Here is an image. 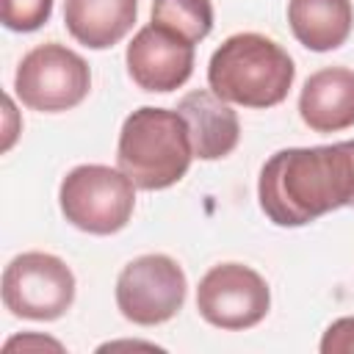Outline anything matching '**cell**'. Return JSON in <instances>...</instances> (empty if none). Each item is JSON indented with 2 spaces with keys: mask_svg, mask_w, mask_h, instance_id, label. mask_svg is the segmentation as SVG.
Masks as SVG:
<instances>
[{
  "mask_svg": "<svg viewBox=\"0 0 354 354\" xmlns=\"http://www.w3.org/2000/svg\"><path fill=\"white\" fill-rule=\"evenodd\" d=\"M257 199L277 227H304L354 207V141L274 152L260 169Z\"/></svg>",
  "mask_w": 354,
  "mask_h": 354,
  "instance_id": "cell-1",
  "label": "cell"
},
{
  "mask_svg": "<svg viewBox=\"0 0 354 354\" xmlns=\"http://www.w3.org/2000/svg\"><path fill=\"white\" fill-rule=\"evenodd\" d=\"M296 77L293 58L263 33H235L210 55L207 83L216 97L243 108L279 105Z\"/></svg>",
  "mask_w": 354,
  "mask_h": 354,
  "instance_id": "cell-2",
  "label": "cell"
},
{
  "mask_svg": "<svg viewBox=\"0 0 354 354\" xmlns=\"http://www.w3.org/2000/svg\"><path fill=\"white\" fill-rule=\"evenodd\" d=\"M194 160L191 130L174 108L144 105L133 111L119 133L116 163L141 191H163L180 183Z\"/></svg>",
  "mask_w": 354,
  "mask_h": 354,
  "instance_id": "cell-3",
  "label": "cell"
},
{
  "mask_svg": "<svg viewBox=\"0 0 354 354\" xmlns=\"http://www.w3.org/2000/svg\"><path fill=\"white\" fill-rule=\"evenodd\" d=\"M58 202L72 227L91 235H113L133 216L136 185L122 169L83 163L61 180Z\"/></svg>",
  "mask_w": 354,
  "mask_h": 354,
  "instance_id": "cell-4",
  "label": "cell"
},
{
  "mask_svg": "<svg viewBox=\"0 0 354 354\" xmlns=\"http://www.w3.org/2000/svg\"><path fill=\"white\" fill-rule=\"evenodd\" d=\"M14 88L22 105L41 113H61L86 100L91 88V69L75 50L47 41L22 55Z\"/></svg>",
  "mask_w": 354,
  "mask_h": 354,
  "instance_id": "cell-5",
  "label": "cell"
},
{
  "mask_svg": "<svg viewBox=\"0 0 354 354\" xmlns=\"http://www.w3.org/2000/svg\"><path fill=\"white\" fill-rule=\"evenodd\" d=\"M75 301L72 268L47 252L17 254L3 271V304L17 318L55 321Z\"/></svg>",
  "mask_w": 354,
  "mask_h": 354,
  "instance_id": "cell-6",
  "label": "cell"
},
{
  "mask_svg": "<svg viewBox=\"0 0 354 354\" xmlns=\"http://www.w3.org/2000/svg\"><path fill=\"white\" fill-rule=\"evenodd\" d=\"M188 293V279L169 254H141L116 277V307L138 326H158L174 318Z\"/></svg>",
  "mask_w": 354,
  "mask_h": 354,
  "instance_id": "cell-7",
  "label": "cell"
},
{
  "mask_svg": "<svg viewBox=\"0 0 354 354\" xmlns=\"http://www.w3.org/2000/svg\"><path fill=\"white\" fill-rule=\"evenodd\" d=\"M271 307L268 282L249 266L221 263L213 266L196 288L199 315L218 329L257 326Z\"/></svg>",
  "mask_w": 354,
  "mask_h": 354,
  "instance_id": "cell-8",
  "label": "cell"
},
{
  "mask_svg": "<svg viewBox=\"0 0 354 354\" xmlns=\"http://www.w3.org/2000/svg\"><path fill=\"white\" fill-rule=\"evenodd\" d=\"M133 83L144 91L169 94L180 88L194 72V44L183 36L149 22L144 25L124 53Z\"/></svg>",
  "mask_w": 354,
  "mask_h": 354,
  "instance_id": "cell-9",
  "label": "cell"
},
{
  "mask_svg": "<svg viewBox=\"0 0 354 354\" xmlns=\"http://www.w3.org/2000/svg\"><path fill=\"white\" fill-rule=\"evenodd\" d=\"M299 116L315 133H337L354 124V69L324 66L299 94Z\"/></svg>",
  "mask_w": 354,
  "mask_h": 354,
  "instance_id": "cell-10",
  "label": "cell"
},
{
  "mask_svg": "<svg viewBox=\"0 0 354 354\" xmlns=\"http://www.w3.org/2000/svg\"><path fill=\"white\" fill-rule=\"evenodd\" d=\"M177 111L188 122L194 158L218 160V158H227L238 147V138H241L238 113L213 91L207 88L188 91L177 102Z\"/></svg>",
  "mask_w": 354,
  "mask_h": 354,
  "instance_id": "cell-11",
  "label": "cell"
},
{
  "mask_svg": "<svg viewBox=\"0 0 354 354\" xmlns=\"http://www.w3.org/2000/svg\"><path fill=\"white\" fill-rule=\"evenodd\" d=\"M138 14V0H64V25L75 41L91 50L119 44Z\"/></svg>",
  "mask_w": 354,
  "mask_h": 354,
  "instance_id": "cell-12",
  "label": "cell"
},
{
  "mask_svg": "<svg viewBox=\"0 0 354 354\" xmlns=\"http://www.w3.org/2000/svg\"><path fill=\"white\" fill-rule=\"evenodd\" d=\"M288 22L299 44L313 53H329L346 44L354 8L351 0H288Z\"/></svg>",
  "mask_w": 354,
  "mask_h": 354,
  "instance_id": "cell-13",
  "label": "cell"
},
{
  "mask_svg": "<svg viewBox=\"0 0 354 354\" xmlns=\"http://www.w3.org/2000/svg\"><path fill=\"white\" fill-rule=\"evenodd\" d=\"M152 22L199 44L213 30L210 0H152Z\"/></svg>",
  "mask_w": 354,
  "mask_h": 354,
  "instance_id": "cell-14",
  "label": "cell"
},
{
  "mask_svg": "<svg viewBox=\"0 0 354 354\" xmlns=\"http://www.w3.org/2000/svg\"><path fill=\"white\" fill-rule=\"evenodd\" d=\"M53 14V0H3V25L17 33L39 30Z\"/></svg>",
  "mask_w": 354,
  "mask_h": 354,
  "instance_id": "cell-15",
  "label": "cell"
},
{
  "mask_svg": "<svg viewBox=\"0 0 354 354\" xmlns=\"http://www.w3.org/2000/svg\"><path fill=\"white\" fill-rule=\"evenodd\" d=\"M324 354H354V315L337 318L326 326L321 337Z\"/></svg>",
  "mask_w": 354,
  "mask_h": 354,
  "instance_id": "cell-16",
  "label": "cell"
},
{
  "mask_svg": "<svg viewBox=\"0 0 354 354\" xmlns=\"http://www.w3.org/2000/svg\"><path fill=\"white\" fill-rule=\"evenodd\" d=\"M14 348H53V351H64V346L53 337H41V335H19V337H11L6 343V351H14Z\"/></svg>",
  "mask_w": 354,
  "mask_h": 354,
  "instance_id": "cell-17",
  "label": "cell"
}]
</instances>
